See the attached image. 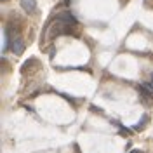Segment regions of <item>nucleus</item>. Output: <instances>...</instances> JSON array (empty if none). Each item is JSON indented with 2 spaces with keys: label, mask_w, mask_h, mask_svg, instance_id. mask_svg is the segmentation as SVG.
<instances>
[{
  "label": "nucleus",
  "mask_w": 153,
  "mask_h": 153,
  "mask_svg": "<svg viewBox=\"0 0 153 153\" xmlns=\"http://www.w3.org/2000/svg\"><path fill=\"white\" fill-rule=\"evenodd\" d=\"M10 49H12V52L16 54V56H21L23 52H25V40L21 37H16L10 40Z\"/></svg>",
  "instance_id": "f257e3e1"
},
{
  "label": "nucleus",
  "mask_w": 153,
  "mask_h": 153,
  "mask_svg": "<svg viewBox=\"0 0 153 153\" xmlns=\"http://www.w3.org/2000/svg\"><path fill=\"white\" fill-rule=\"evenodd\" d=\"M61 33H70V25H66V23L56 19V25L52 26V33H51V35L56 37V35H61Z\"/></svg>",
  "instance_id": "f03ea898"
},
{
  "label": "nucleus",
  "mask_w": 153,
  "mask_h": 153,
  "mask_svg": "<svg viewBox=\"0 0 153 153\" xmlns=\"http://www.w3.org/2000/svg\"><path fill=\"white\" fill-rule=\"evenodd\" d=\"M56 19H59V21H63V23H66V25H70V26H73V25H76V19L73 18V14H71V12H59Z\"/></svg>",
  "instance_id": "7ed1b4c3"
},
{
  "label": "nucleus",
  "mask_w": 153,
  "mask_h": 153,
  "mask_svg": "<svg viewBox=\"0 0 153 153\" xmlns=\"http://www.w3.org/2000/svg\"><path fill=\"white\" fill-rule=\"evenodd\" d=\"M21 7H23L25 12L31 14V12L37 10V2H35V0H21Z\"/></svg>",
  "instance_id": "20e7f679"
},
{
  "label": "nucleus",
  "mask_w": 153,
  "mask_h": 153,
  "mask_svg": "<svg viewBox=\"0 0 153 153\" xmlns=\"http://www.w3.org/2000/svg\"><path fill=\"white\" fill-rule=\"evenodd\" d=\"M139 92L144 97H153V84H143V85L139 87Z\"/></svg>",
  "instance_id": "39448f33"
},
{
  "label": "nucleus",
  "mask_w": 153,
  "mask_h": 153,
  "mask_svg": "<svg viewBox=\"0 0 153 153\" xmlns=\"http://www.w3.org/2000/svg\"><path fill=\"white\" fill-rule=\"evenodd\" d=\"M146 122H148V115H144V117H143V120H141L139 124H136V125L132 127V129H134V131H143V127L146 125Z\"/></svg>",
  "instance_id": "423d86ee"
},
{
  "label": "nucleus",
  "mask_w": 153,
  "mask_h": 153,
  "mask_svg": "<svg viewBox=\"0 0 153 153\" xmlns=\"http://www.w3.org/2000/svg\"><path fill=\"white\" fill-rule=\"evenodd\" d=\"M131 153H141V152H139V150H132Z\"/></svg>",
  "instance_id": "0eeeda50"
},
{
  "label": "nucleus",
  "mask_w": 153,
  "mask_h": 153,
  "mask_svg": "<svg viewBox=\"0 0 153 153\" xmlns=\"http://www.w3.org/2000/svg\"><path fill=\"white\" fill-rule=\"evenodd\" d=\"M152 84H153V75H152Z\"/></svg>",
  "instance_id": "6e6552de"
},
{
  "label": "nucleus",
  "mask_w": 153,
  "mask_h": 153,
  "mask_svg": "<svg viewBox=\"0 0 153 153\" xmlns=\"http://www.w3.org/2000/svg\"><path fill=\"white\" fill-rule=\"evenodd\" d=\"M0 2H7V0H0Z\"/></svg>",
  "instance_id": "1a4fd4ad"
}]
</instances>
